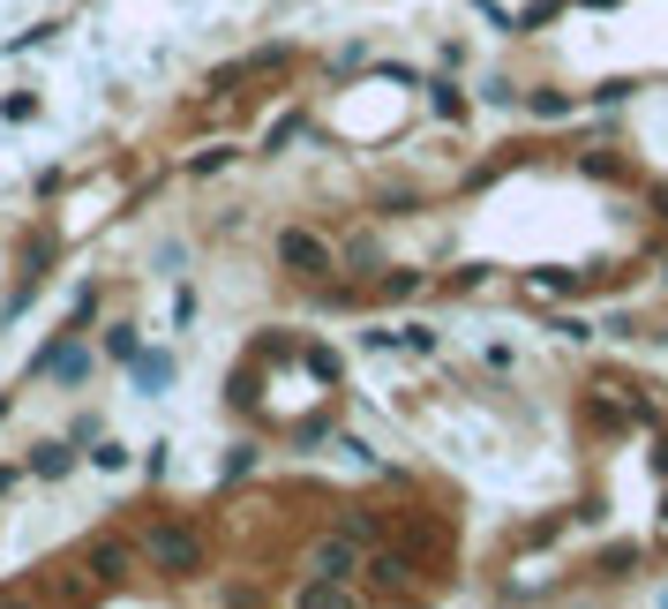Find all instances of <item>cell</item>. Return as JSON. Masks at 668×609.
I'll use <instances>...</instances> for the list:
<instances>
[{"label": "cell", "instance_id": "2", "mask_svg": "<svg viewBox=\"0 0 668 609\" xmlns=\"http://www.w3.org/2000/svg\"><path fill=\"white\" fill-rule=\"evenodd\" d=\"M278 263L300 271V279H324V271H331V241H316L308 226H286V233H278Z\"/></svg>", "mask_w": 668, "mask_h": 609}, {"label": "cell", "instance_id": "1", "mask_svg": "<svg viewBox=\"0 0 668 609\" xmlns=\"http://www.w3.org/2000/svg\"><path fill=\"white\" fill-rule=\"evenodd\" d=\"M143 557L166 572V579H188V572L204 565V542H196V526H180V520H158L151 534H143Z\"/></svg>", "mask_w": 668, "mask_h": 609}, {"label": "cell", "instance_id": "10", "mask_svg": "<svg viewBox=\"0 0 668 609\" xmlns=\"http://www.w3.org/2000/svg\"><path fill=\"white\" fill-rule=\"evenodd\" d=\"M0 489H15V467H0Z\"/></svg>", "mask_w": 668, "mask_h": 609}, {"label": "cell", "instance_id": "4", "mask_svg": "<svg viewBox=\"0 0 668 609\" xmlns=\"http://www.w3.org/2000/svg\"><path fill=\"white\" fill-rule=\"evenodd\" d=\"M39 369H45V377H68V384H76V377H84V369H90V354H84V347H68V339H61V347H45V354H39Z\"/></svg>", "mask_w": 668, "mask_h": 609}, {"label": "cell", "instance_id": "7", "mask_svg": "<svg viewBox=\"0 0 668 609\" xmlns=\"http://www.w3.org/2000/svg\"><path fill=\"white\" fill-rule=\"evenodd\" d=\"M121 565H128L121 542H98V550H90V572H98V579H121Z\"/></svg>", "mask_w": 668, "mask_h": 609}, {"label": "cell", "instance_id": "8", "mask_svg": "<svg viewBox=\"0 0 668 609\" xmlns=\"http://www.w3.org/2000/svg\"><path fill=\"white\" fill-rule=\"evenodd\" d=\"M31 467H39V475H68V467H76V452H68V444H45Z\"/></svg>", "mask_w": 668, "mask_h": 609}, {"label": "cell", "instance_id": "6", "mask_svg": "<svg viewBox=\"0 0 668 609\" xmlns=\"http://www.w3.org/2000/svg\"><path fill=\"white\" fill-rule=\"evenodd\" d=\"M128 361H135V384H143V392H166V377H173L166 354H143V347H135Z\"/></svg>", "mask_w": 668, "mask_h": 609}, {"label": "cell", "instance_id": "5", "mask_svg": "<svg viewBox=\"0 0 668 609\" xmlns=\"http://www.w3.org/2000/svg\"><path fill=\"white\" fill-rule=\"evenodd\" d=\"M361 572H376L383 595H414V565L406 557H376V565H361Z\"/></svg>", "mask_w": 668, "mask_h": 609}, {"label": "cell", "instance_id": "11", "mask_svg": "<svg viewBox=\"0 0 668 609\" xmlns=\"http://www.w3.org/2000/svg\"><path fill=\"white\" fill-rule=\"evenodd\" d=\"M661 534H668V497H661Z\"/></svg>", "mask_w": 668, "mask_h": 609}, {"label": "cell", "instance_id": "9", "mask_svg": "<svg viewBox=\"0 0 668 609\" xmlns=\"http://www.w3.org/2000/svg\"><path fill=\"white\" fill-rule=\"evenodd\" d=\"M346 534H353V542H383V520H376V512H369V520L353 512V520H346Z\"/></svg>", "mask_w": 668, "mask_h": 609}, {"label": "cell", "instance_id": "3", "mask_svg": "<svg viewBox=\"0 0 668 609\" xmlns=\"http://www.w3.org/2000/svg\"><path fill=\"white\" fill-rule=\"evenodd\" d=\"M308 572L346 587V579L361 572V542H353V534H331V542H316V550H308Z\"/></svg>", "mask_w": 668, "mask_h": 609}]
</instances>
